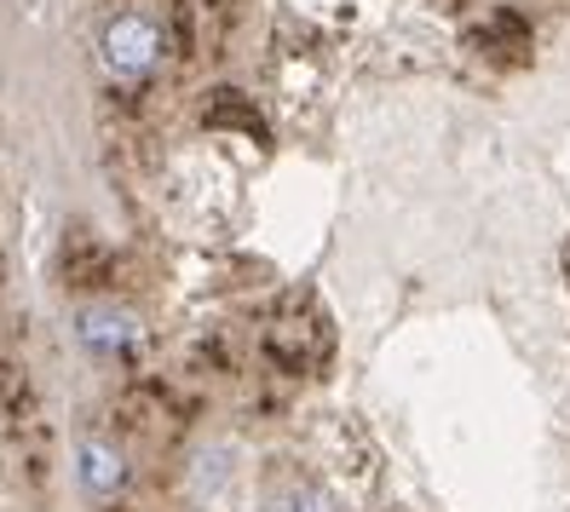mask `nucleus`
<instances>
[{
    "instance_id": "obj_1",
    "label": "nucleus",
    "mask_w": 570,
    "mask_h": 512,
    "mask_svg": "<svg viewBox=\"0 0 570 512\" xmlns=\"http://www.w3.org/2000/svg\"><path fill=\"white\" fill-rule=\"evenodd\" d=\"M98 58H105V70L121 76V81H145L161 58V29L156 18L145 12H116L105 29H98Z\"/></svg>"
},
{
    "instance_id": "obj_2",
    "label": "nucleus",
    "mask_w": 570,
    "mask_h": 512,
    "mask_svg": "<svg viewBox=\"0 0 570 512\" xmlns=\"http://www.w3.org/2000/svg\"><path fill=\"white\" fill-rule=\"evenodd\" d=\"M76 339H81V352H92V357H127L132 346H139V323H132L121 305H81L76 312Z\"/></svg>"
},
{
    "instance_id": "obj_3",
    "label": "nucleus",
    "mask_w": 570,
    "mask_h": 512,
    "mask_svg": "<svg viewBox=\"0 0 570 512\" xmlns=\"http://www.w3.org/2000/svg\"><path fill=\"white\" fill-rule=\"evenodd\" d=\"M76 477H81V490H87V495H121V484H127V461H121L116 443H105V437H81V443H76Z\"/></svg>"
},
{
    "instance_id": "obj_4",
    "label": "nucleus",
    "mask_w": 570,
    "mask_h": 512,
    "mask_svg": "<svg viewBox=\"0 0 570 512\" xmlns=\"http://www.w3.org/2000/svg\"><path fill=\"white\" fill-rule=\"evenodd\" d=\"M230 472H237V466H230V450H203L196 466H190V490L196 495H219Z\"/></svg>"
},
{
    "instance_id": "obj_5",
    "label": "nucleus",
    "mask_w": 570,
    "mask_h": 512,
    "mask_svg": "<svg viewBox=\"0 0 570 512\" xmlns=\"http://www.w3.org/2000/svg\"><path fill=\"white\" fill-rule=\"evenodd\" d=\"M265 512H334V506H328V495L312 490V484H283V490L265 495Z\"/></svg>"
}]
</instances>
